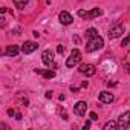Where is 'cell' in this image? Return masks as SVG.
Wrapping results in <instances>:
<instances>
[{"label": "cell", "instance_id": "cell-1", "mask_svg": "<svg viewBox=\"0 0 130 130\" xmlns=\"http://www.w3.org/2000/svg\"><path fill=\"white\" fill-rule=\"evenodd\" d=\"M103 46H104V40H103V37L95 35V37L89 38V41H87V44H86V52H95V51L101 49Z\"/></svg>", "mask_w": 130, "mask_h": 130}, {"label": "cell", "instance_id": "cell-2", "mask_svg": "<svg viewBox=\"0 0 130 130\" xmlns=\"http://www.w3.org/2000/svg\"><path fill=\"white\" fill-rule=\"evenodd\" d=\"M41 61L44 63V66H47L49 69H57V64L54 63V52L51 49L43 51L41 54Z\"/></svg>", "mask_w": 130, "mask_h": 130}, {"label": "cell", "instance_id": "cell-3", "mask_svg": "<svg viewBox=\"0 0 130 130\" xmlns=\"http://www.w3.org/2000/svg\"><path fill=\"white\" fill-rule=\"evenodd\" d=\"M80 61H81V52L78 49H72L71 55L66 60V66L68 68H75L77 64H80Z\"/></svg>", "mask_w": 130, "mask_h": 130}, {"label": "cell", "instance_id": "cell-4", "mask_svg": "<svg viewBox=\"0 0 130 130\" xmlns=\"http://www.w3.org/2000/svg\"><path fill=\"white\" fill-rule=\"evenodd\" d=\"M81 19H86V20H89V19H95V17H100V15H103V11L100 9V8H93V9H90V11H84V9H78V12H77Z\"/></svg>", "mask_w": 130, "mask_h": 130}, {"label": "cell", "instance_id": "cell-5", "mask_svg": "<svg viewBox=\"0 0 130 130\" xmlns=\"http://www.w3.org/2000/svg\"><path fill=\"white\" fill-rule=\"evenodd\" d=\"M122 32H124V26H122V25H119V23H115V25H112V26H110V29H109L107 35H109V38H110V40H115V38L121 37V35H122Z\"/></svg>", "mask_w": 130, "mask_h": 130}, {"label": "cell", "instance_id": "cell-6", "mask_svg": "<svg viewBox=\"0 0 130 130\" xmlns=\"http://www.w3.org/2000/svg\"><path fill=\"white\" fill-rule=\"evenodd\" d=\"M118 130H125L130 125V112H124L119 118H118Z\"/></svg>", "mask_w": 130, "mask_h": 130}, {"label": "cell", "instance_id": "cell-7", "mask_svg": "<svg viewBox=\"0 0 130 130\" xmlns=\"http://www.w3.org/2000/svg\"><path fill=\"white\" fill-rule=\"evenodd\" d=\"M80 74H83V75H86V77H92V75H95V72H96V68L93 66V64H80Z\"/></svg>", "mask_w": 130, "mask_h": 130}, {"label": "cell", "instance_id": "cell-8", "mask_svg": "<svg viewBox=\"0 0 130 130\" xmlns=\"http://www.w3.org/2000/svg\"><path fill=\"white\" fill-rule=\"evenodd\" d=\"M86 110H87V103L86 101H78L75 103L74 106V113L77 116H84L86 115Z\"/></svg>", "mask_w": 130, "mask_h": 130}, {"label": "cell", "instance_id": "cell-9", "mask_svg": "<svg viewBox=\"0 0 130 130\" xmlns=\"http://www.w3.org/2000/svg\"><path fill=\"white\" fill-rule=\"evenodd\" d=\"M38 49V44L35 43V41H26L23 46H22V52L25 54V55H28V54H32L34 51H37Z\"/></svg>", "mask_w": 130, "mask_h": 130}, {"label": "cell", "instance_id": "cell-10", "mask_svg": "<svg viewBox=\"0 0 130 130\" xmlns=\"http://www.w3.org/2000/svg\"><path fill=\"white\" fill-rule=\"evenodd\" d=\"M58 20H60L61 25H71V23L74 22V17H72L68 11H61V12L58 14Z\"/></svg>", "mask_w": 130, "mask_h": 130}, {"label": "cell", "instance_id": "cell-11", "mask_svg": "<svg viewBox=\"0 0 130 130\" xmlns=\"http://www.w3.org/2000/svg\"><path fill=\"white\" fill-rule=\"evenodd\" d=\"M98 98H100L101 103H104V104H110V103L113 101V93H110L109 90H103V92H100Z\"/></svg>", "mask_w": 130, "mask_h": 130}, {"label": "cell", "instance_id": "cell-12", "mask_svg": "<svg viewBox=\"0 0 130 130\" xmlns=\"http://www.w3.org/2000/svg\"><path fill=\"white\" fill-rule=\"evenodd\" d=\"M20 51H22V49H20L17 44H12V46H8V47L5 49V55H6V57H17Z\"/></svg>", "mask_w": 130, "mask_h": 130}, {"label": "cell", "instance_id": "cell-13", "mask_svg": "<svg viewBox=\"0 0 130 130\" xmlns=\"http://www.w3.org/2000/svg\"><path fill=\"white\" fill-rule=\"evenodd\" d=\"M34 72H35V74L43 75V77H44V78H47V80L55 77V72H54V71H49V69H38V68H37V69H34Z\"/></svg>", "mask_w": 130, "mask_h": 130}, {"label": "cell", "instance_id": "cell-14", "mask_svg": "<svg viewBox=\"0 0 130 130\" xmlns=\"http://www.w3.org/2000/svg\"><path fill=\"white\" fill-rule=\"evenodd\" d=\"M28 2H29V0H14V5H15V8H19V9H23V8L28 5Z\"/></svg>", "mask_w": 130, "mask_h": 130}, {"label": "cell", "instance_id": "cell-15", "mask_svg": "<svg viewBox=\"0 0 130 130\" xmlns=\"http://www.w3.org/2000/svg\"><path fill=\"white\" fill-rule=\"evenodd\" d=\"M95 35H98V31H96L95 28L86 29V37H87V38H92V37H95Z\"/></svg>", "mask_w": 130, "mask_h": 130}, {"label": "cell", "instance_id": "cell-16", "mask_svg": "<svg viewBox=\"0 0 130 130\" xmlns=\"http://www.w3.org/2000/svg\"><path fill=\"white\" fill-rule=\"evenodd\" d=\"M112 128H118V122L115 121H109L104 124V130H112Z\"/></svg>", "mask_w": 130, "mask_h": 130}, {"label": "cell", "instance_id": "cell-17", "mask_svg": "<svg viewBox=\"0 0 130 130\" xmlns=\"http://www.w3.org/2000/svg\"><path fill=\"white\" fill-rule=\"evenodd\" d=\"M130 44V35H127L125 38H122V41H121V46L122 47H125V46H128Z\"/></svg>", "mask_w": 130, "mask_h": 130}, {"label": "cell", "instance_id": "cell-18", "mask_svg": "<svg viewBox=\"0 0 130 130\" xmlns=\"http://www.w3.org/2000/svg\"><path fill=\"white\" fill-rule=\"evenodd\" d=\"M89 116H90V119H92V121H96V119H98V116H96V113H95V112H90V115H89Z\"/></svg>", "mask_w": 130, "mask_h": 130}, {"label": "cell", "instance_id": "cell-19", "mask_svg": "<svg viewBox=\"0 0 130 130\" xmlns=\"http://www.w3.org/2000/svg\"><path fill=\"white\" fill-rule=\"evenodd\" d=\"M15 113H17V112H15L14 109H8V115H9V116H15Z\"/></svg>", "mask_w": 130, "mask_h": 130}, {"label": "cell", "instance_id": "cell-20", "mask_svg": "<svg viewBox=\"0 0 130 130\" xmlns=\"http://www.w3.org/2000/svg\"><path fill=\"white\" fill-rule=\"evenodd\" d=\"M124 68H125V72H127V74H130V64H128V63H125V64H124Z\"/></svg>", "mask_w": 130, "mask_h": 130}, {"label": "cell", "instance_id": "cell-21", "mask_svg": "<svg viewBox=\"0 0 130 130\" xmlns=\"http://www.w3.org/2000/svg\"><path fill=\"white\" fill-rule=\"evenodd\" d=\"M63 51H64V47H63V46L60 44V46L57 47V52H58V54H63Z\"/></svg>", "mask_w": 130, "mask_h": 130}, {"label": "cell", "instance_id": "cell-22", "mask_svg": "<svg viewBox=\"0 0 130 130\" xmlns=\"http://www.w3.org/2000/svg\"><path fill=\"white\" fill-rule=\"evenodd\" d=\"M78 90H80L78 87H75V86H71V92H74V93H77Z\"/></svg>", "mask_w": 130, "mask_h": 130}, {"label": "cell", "instance_id": "cell-23", "mask_svg": "<svg viewBox=\"0 0 130 130\" xmlns=\"http://www.w3.org/2000/svg\"><path fill=\"white\" fill-rule=\"evenodd\" d=\"M15 119H17V121H20V119H22V113H20V112H17V113H15Z\"/></svg>", "mask_w": 130, "mask_h": 130}, {"label": "cell", "instance_id": "cell-24", "mask_svg": "<svg viewBox=\"0 0 130 130\" xmlns=\"http://www.w3.org/2000/svg\"><path fill=\"white\" fill-rule=\"evenodd\" d=\"M90 121H92V119H90ZM90 121H87V122H86V124H84V127H83V128H84V130H87V128H89V127H90Z\"/></svg>", "mask_w": 130, "mask_h": 130}, {"label": "cell", "instance_id": "cell-25", "mask_svg": "<svg viewBox=\"0 0 130 130\" xmlns=\"http://www.w3.org/2000/svg\"><path fill=\"white\" fill-rule=\"evenodd\" d=\"M51 96H52V92H51V90H47V92H46V98H51Z\"/></svg>", "mask_w": 130, "mask_h": 130}, {"label": "cell", "instance_id": "cell-26", "mask_svg": "<svg viewBox=\"0 0 130 130\" xmlns=\"http://www.w3.org/2000/svg\"><path fill=\"white\" fill-rule=\"evenodd\" d=\"M87 84H89L87 81H83V83H81V87H87Z\"/></svg>", "mask_w": 130, "mask_h": 130}, {"label": "cell", "instance_id": "cell-27", "mask_svg": "<svg viewBox=\"0 0 130 130\" xmlns=\"http://www.w3.org/2000/svg\"><path fill=\"white\" fill-rule=\"evenodd\" d=\"M74 40H75V43H80V37H77V35H75V37H74Z\"/></svg>", "mask_w": 130, "mask_h": 130}]
</instances>
